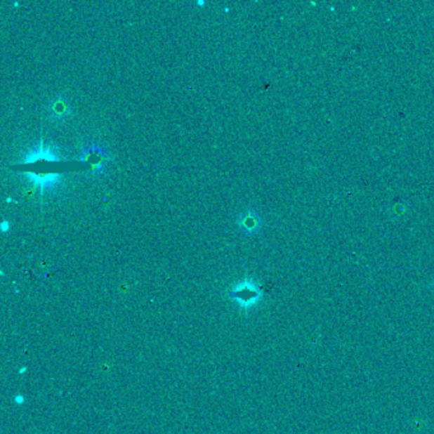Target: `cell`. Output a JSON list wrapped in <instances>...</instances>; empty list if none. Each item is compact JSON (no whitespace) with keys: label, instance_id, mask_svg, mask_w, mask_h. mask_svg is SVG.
I'll use <instances>...</instances> for the list:
<instances>
[{"label":"cell","instance_id":"obj_1","mask_svg":"<svg viewBox=\"0 0 434 434\" xmlns=\"http://www.w3.org/2000/svg\"><path fill=\"white\" fill-rule=\"evenodd\" d=\"M263 293L258 289V285L251 280L244 279L238 282L230 291V297L241 310H250L258 303Z\"/></svg>","mask_w":434,"mask_h":434},{"label":"cell","instance_id":"obj_2","mask_svg":"<svg viewBox=\"0 0 434 434\" xmlns=\"http://www.w3.org/2000/svg\"><path fill=\"white\" fill-rule=\"evenodd\" d=\"M239 225L244 228L246 232H252L256 230L258 225V219L255 216H244L242 222H239Z\"/></svg>","mask_w":434,"mask_h":434},{"label":"cell","instance_id":"obj_3","mask_svg":"<svg viewBox=\"0 0 434 434\" xmlns=\"http://www.w3.org/2000/svg\"><path fill=\"white\" fill-rule=\"evenodd\" d=\"M7 224H8L7 222H3V224H1V231L7 232V230H8Z\"/></svg>","mask_w":434,"mask_h":434}]
</instances>
